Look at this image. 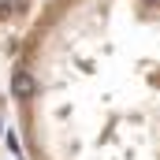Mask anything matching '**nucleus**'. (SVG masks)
<instances>
[{
    "instance_id": "obj_1",
    "label": "nucleus",
    "mask_w": 160,
    "mask_h": 160,
    "mask_svg": "<svg viewBox=\"0 0 160 160\" xmlns=\"http://www.w3.org/2000/svg\"><path fill=\"white\" fill-rule=\"evenodd\" d=\"M11 56L26 160H160V4L41 0Z\"/></svg>"
},
{
    "instance_id": "obj_2",
    "label": "nucleus",
    "mask_w": 160,
    "mask_h": 160,
    "mask_svg": "<svg viewBox=\"0 0 160 160\" xmlns=\"http://www.w3.org/2000/svg\"><path fill=\"white\" fill-rule=\"evenodd\" d=\"M38 4H41V0H0V30L19 26V22H22Z\"/></svg>"
}]
</instances>
